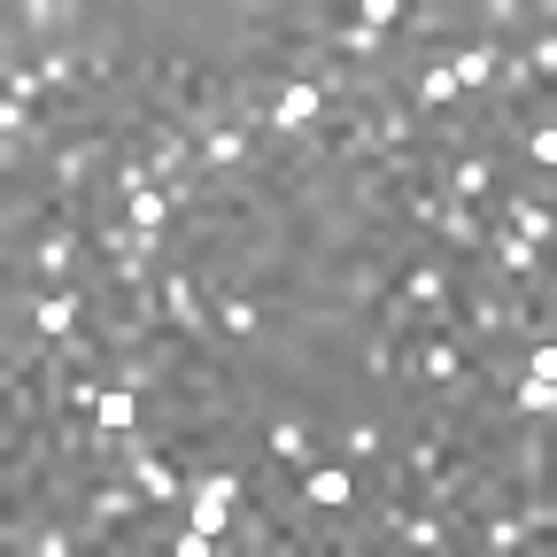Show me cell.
<instances>
[{
    "label": "cell",
    "mask_w": 557,
    "mask_h": 557,
    "mask_svg": "<svg viewBox=\"0 0 557 557\" xmlns=\"http://www.w3.org/2000/svg\"><path fill=\"white\" fill-rule=\"evenodd\" d=\"M403 94H410V109H426V116H449V109H472V101L457 94V78H449V62H442V54H426V70H418V78H410Z\"/></svg>",
    "instance_id": "cell-9"
},
{
    "label": "cell",
    "mask_w": 557,
    "mask_h": 557,
    "mask_svg": "<svg viewBox=\"0 0 557 557\" xmlns=\"http://www.w3.org/2000/svg\"><path fill=\"white\" fill-rule=\"evenodd\" d=\"M302 504L348 519V511H357V465H348V457H341V465H310V472H302Z\"/></svg>",
    "instance_id": "cell-4"
},
{
    "label": "cell",
    "mask_w": 557,
    "mask_h": 557,
    "mask_svg": "<svg viewBox=\"0 0 557 557\" xmlns=\"http://www.w3.org/2000/svg\"><path fill=\"white\" fill-rule=\"evenodd\" d=\"M94 426H101V434H139V387L109 380L101 403H94Z\"/></svg>",
    "instance_id": "cell-16"
},
{
    "label": "cell",
    "mask_w": 557,
    "mask_h": 557,
    "mask_svg": "<svg viewBox=\"0 0 557 557\" xmlns=\"http://www.w3.org/2000/svg\"><path fill=\"white\" fill-rule=\"evenodd\" d=\"M519 70H527V78H534V86H542V78H549V70H557V47H549V32H542V39H527V62H519Z\"/></svg>",
    "instance_id": "cell-20"
},
{
    "label": "cell",
    "mask_w": 557,
    "mask_h": 557,
    "mask_svg": "<svg viewBox=\"0 0 557 557\" xmlns=\"http://www.w3.org/2000/svg\"><path fill=\"white\" fill-rule=\"evenodd\" d=\"M519 156H527V163H534V171L549 178V171H557V132H549V124H534V132H519Z\"/></svg>",
    "instance_id": "cell-19"
},
{
    "label": "cell",
    "mask_w": 557,
    "mask_h": 557,
    "mask_svg": "<svg viewBox=\"0 0 557 557\" xmlns=\"http://www.w3.org/2000/svg\"><path fill=\"white\" fill-rule=\"evenodd\" d=\"M148 511V496H139V487L116 472L109 487H94L86 496V511H78V542H109V527H124V519H139Z\"/></svg>",
    "instance_id": "cell-2"
},
{
    "label": "cell",
    "mask_w": 557,
    "mask_h": 557,
    "mask_svg": "<svg viewBox=\"0 0 557 557\" xmlns=\"http://www.w3.org/2000/svg\"><path fill=\"white\" fill-rule=\"evenodd\" d=\"M357 24H372V32L403 24V0H364V9H357Z\"/></svg>",
    "instance_id": "cell-21"
},
{
    "label": "cell",
    "mask_w": 557,
    "mask_h": 557,
    "mask_svg": "<svg viewBox=\"0 0 557 557\" xmlns=\"http://www.w3.org/2000/svg\"><path fill=\"white\" fill-rule=\"evenodd\" d=\"M549 410H557V387L534 380V372H519V380H511V418H534V426H549Z\"/></svg>",
    "instance_id": "cell-17"
},
{
    "label": "cell",
    "mask_w": 557,
    "mask_h": 557,
    "mask_svg": "<svg viewBox=\"0 0 557 557\" xmlns=\"http://www.w3.org/2000/svg\"><path fill=\"white\" fill-rule=\"evenodd\" d=\"M504 218H511V233H519L527 248H549V233H557L549 194H511V201H504Z\"/></svg>",
    "instance_id": "cell-14"
},
{
    "label": "cell",
    "mask_w": 557,
    "mask_h": 557,
    "mask_svg": "<svg viewBox=\"0 0 557 557\" xmlns=\"http://www.w3.org/2000/svg\"><path fill=\"white\" fill-rule=\"evenodd\" d=\"M496 278L504 287H527V278H549V263H542V248H527L511 225L496 233Z\"/></svg>",
    "instance_id": "cell-12"
},
{
    "label": "cell",
    "mask_w": 557,
    "mask_h": 557,
    "mask_svg": "<svg viewBox=\"0 0 557 557\" xmlns=\"http://www.w3.org/2000/svg\"><path fill=\"white\" fill-rule=\"evenodd\" d=\"M263 457L271 465H287L295 480L318 465V449H310V426H302V418H271V426H263Z\"/></svg>",
    "instance_id": "cell-10"
},
{
    "label": "cell",
    "mask_w": 557,
    "mask_h": 557,
    "mask_svg": "<svg viewBox=\"0 0 557 557\" xmlns=\"http://www.w3.org/2000/svg\"><path fill=\"white\" fill-rule=\"evenodd\" d=\"M487 194H496V171H487V156L480 148H457L449 156V171H442V201H487Z\"/></svg>",
    "instance_id": "cell-8"
},
{
    "label": "cell",
    "mask_w": 557,
    "mask_h": 557,
    "mask_svg": "<svg viewBox=\"0 0 557 557\" xmlns=\"http://www.w3.org/2000/svg\"><path fill=\"white\" fill-rule=\"evenodd\" d=\"M194 163H201V178H240V171L256 163V139H248V124H240V116L209 124V132L194 139Z\"/></svg>",
    "instance_id": "cell-1"
},
{
    "label": "cell",
    "mask_w": 557,
    "mask_h": 557,
    "mask_svg": "<svg viewBox=\"0 0 557 557\" xmlns=\"http://www.w3.org/2000/svg\"><path fill=\"white\" fill-rule=\"evenodd\" d=\"M434 233L457 248V256H480V240H487V218L472 201H442V218H434Z\"/></svg>",
    "instance_id": "cell-15"
},
{
    "label": "cell",
    "mask_w": 557,
    "mask_h": 557,
    "mask_svg": "<svg viewBox=\"0 0 557 557\" xmlns=\"http://www.w3.org/2000/svg\"><path fill=\"white\" fill-rule=\"evenodd\" d=\"M209 325H218L225 341H263L271 318H263V302H256L248 287H225V295H218V318H209Z\"/></svg>",
    "instance_id": "cell-11"
},
{
    "label": "cell",
    "mask_w": 557,
    "mask_h": 557,
    "mask_svg": "<svg viewBox=\"0 0 557 557\" xmlns=\"http://www.w3.org/2000/svg\"><path fill=\"white\" fill-rule=\"evenodd\" d=\"M449 62V78H457V94L465 101H487V86H496V70H504V54H496V39H465L457 54H442Z\"/></svg>",
    "instance_id": "cell-5"
},
{
    "label": "cell",
    "mask_w": 557,
    "mask_h": 557,
    "mask_svg": "<svg viewBox=\"0 0 557 557\" xmlns=\"http://www.w3.org/2000/svg\"><path fill=\"white\" fill-rule=\"evenodd\" d=\"M156 287H163V310H171V325L186 333V341H209L218 325H209V310H201V295H194V271H156Z\"/></svg>",
    "instance_id": "cell-6"
},
{
    "label": "cell",
    "mask_w": 557,
    "mask_h": 557,
    "mask_svg": "<svg viewBox=\"0 0 557 557\" xmlns=\"http://www.w3.org/2000/svg\"><path fill=\"white\" fill-rule=\"evenodd\" d=\"M325 116V94L310 86V78H278V94H271V109H263V124L278 132V139H295V132H310Z\"/></svg>",
    "instance_id": "cell-3"
},
{
    "label": "cell",
    "mask_w": 557,
    "mask_h": 557,
    "mask_svg": "<svg viewBox=\"0 0 557 557\" xmlns=\"http://www.w3.org/2000/svg\"><path fill=\"white\" fill-rule=\"evenodd\" d=\"M32 271L39 278H70V271H78V233L54 225L47 240H32ZM70 287H86V278H70Z\"/></svg>",
    "instance_id": "cell-13"
},
{
    "label": "cell",
    "mask_w": 557,
    "mask_h": 557,
    "mask_svg": "<svg viewBox=\"0 0 557 557\" xmlns=\"http://www.w3.org/2000/svg\"><path fill=\"white\" fill-rule=\"evenodd\" d=\"M78 295H86V287L24 295V302H16V318H32V333H39V341H70V333H78Z\"/></svg>",
    "instance_id": "cell-7"
},
{
    "label": "cell",
    "mask_w": 557,
    "mask_h": 557,
    "mask_svg": "<svg viewBox=\"0 0 557 557\" xmlns=\"http://www.w3.org/2000/svg\"><path fill=\"white\" fill-rule=\"evenodd\" d=\"M341 457L348 465H380L387 457V434L372 426V418H348V426H341Z\"/></svg>",
    "instance_id": "cell-18"
},
{
    "label": "cell",
    "mask_w": 557,
    "mask_h": 557,
    "mask_svg": "<svg viewBox=\"0 0 557 557\" xmlns=\"http://www.w3.org/2000/svg\"><path fill=\"white\" fill-rule=\"evenodd\" d=\"M519 372H534V380H557V348H549V341H534V348H527V364H519Z\"/></svg>",
    "instance_id": "cell-22"
}]
</instances>
